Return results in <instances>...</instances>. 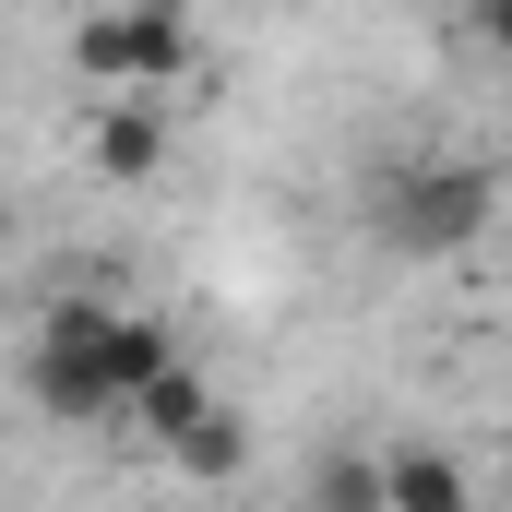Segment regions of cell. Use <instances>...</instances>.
Listing matches in <instances>:
<instances>
[{
  "label": "cell",
  "instance_id": "6",
  "mask_svg": "<svg viewBox=\"0 0 512 512\" xmlns=\"http://www.w3.org/2000/svg\"><path fill=\"white\" fill-rule=\"evenodd\" d=\"M203 405H215V382H203V370H191V358H167V370H155V382L131 393V429H143V441H179V429H191V417H203Z\"/></svg>",
  "mask_w": 512,
  "mask_h": 512
},
{
  "label": "cell",
  "instance_id": "3",
  "mask_svg": "<svg viewBox=\"0 0 512 512\" xmlns=\"http://www.w3.org/2000/svg\"><path fill=\"white\" fill-rule=\"evenodd\" d=\"M84 155H96V179L143 191V179L167 167V120H155V96H108V108H96V131H84Z\"/></svg>",
  "mask_w": 512,
  "mask_h": 512
},
{
  "label": "cell",
  "instance_id": "10",
  "mask_svg": "<svg viewBox=\"0 0 512 512\" xmlns=\"http://www.w3.org/2000/svg\"><path fill=\"white\" fill-rule=\"evenodd\" d=\"M167 12H191V0H167Z\"/></svg>",
  "mask_w": 512,
  "mask_h": 512
},
{
  "label": "cell",
  "instance_id": "8",
  "mask_svg": "<svg viewBox=\"0 0 512 512\" xmlns=\"http://www.w3.org/2000/svg\"><path fill=\"white\" fill-rule=\"evenodd\" d=\"M310 501L322 512H382V453H334V465L310 477Z\"/></svg>",
  "mask_w": 512,
  "mask_h": 512
},
{
  "label": "cell",
  "instance_id": "2",
  "mask_svg": "<svg viewBox=\"0 0 512 512\" xmlns=\"http://www.w3.org/2000/svg\"><path fill=\"white\" fill-rule=\"evenodd\" d=\"M72 72L108 84V96H167V84L191 72V12H167V0H108V12H84V24H72Z\"/></svg>",
  "mask_w": 512,
  "mask_h": 512
},
{
  "label": "cell",
  "instance_id": "4",
  "mask_svg": "<svg viewBox=\"0 0 512 512\" xmlns=\"http://www.w3.org/2000/svg\"><path fill=\"white\" fill-rule=\"evenodd\" d=\"M477 477L453 453H382V512H465Z\"/></svg>",
  "mask_w": 512,
  "mask_h": 512
},
{
  "label": "cell",
  "instance_id": "7",
  "mask_svg": "<svg viewBox=\"0 0 512 512\" xmlns=\"http://www.w3.org/2000/svg\"><path fill=\"white\" fill-rule=\"evenodd\" d=\"M167 465H179V477H239V465H251V429H239L227 405H203V417L167 441Z\"/></svg>",
  "mask_w": 512,
  "mask_h": 512
},
{
  "label": "cell",
  "instance_id": "9",
  "mask_svg": "<svg viewBox=\"0 0 512 512\" xmlns=\"http://www.w3.org/2000/svg\"><path fill=\"white\" fill-rule=\"evenodd\" d=\"M465 36H477L489 60H512V0H465Z\"/></svg>",
  "mask_w": 512,
  "mask_h": 512
},
{
  "label": "cell",
  "instance_id": "5",
  "mask_svg": "<svg viewBox=\"0 0 512 512\" xmlns=\"http://www.w3.org/2000/svg\"><path fill=\"white\" fill-rule=\"evenodd\" d=\"M96 346H108V382H120V405H131L143 382H155L167 358H179V334H167L155 310H108V322H96Z\"/></svg>",
  "mask_w": 512,
  "mask_h": 512
},
{
  "label": "cell",
  "instance_id": "1",
  "mask_svg": "<svg viewBox=\"0 0 512 512\" xmlns=\"http://www.w3.org/2000/svg\"><path fill=\"white\" fill-rule=\"evenodd\" d=\"M370 227L405 262H453V251H477L501 227V179L489 167H393L382 191H370Z\"/></svg>",
  "mask_w": 512,
  "mask_h": 512
}]
</instances>
